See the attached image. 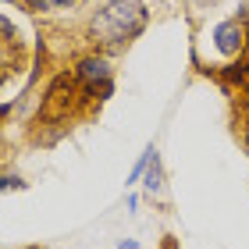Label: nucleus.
<instances>
[{
  "label": "nucleus",
  "mask_w": 249,
  "mask_h": 249,
  "mask_svg": "<svg viewBox=\"0 0 249 249\" xmlns=\"http://www.w3.org/2000/svg\"><path fill=\"white\" fill-rule=\"evenodd\" d=\"M142 29H146V7L139 0H110V4L104 11H96V18L89 21L93 39L107 43V47L135 39Z\"/></svg>",
  "instance_id": "nucleus-1"
},
{
  "label": "nucleus",
  "mask_w": 249,
  "mask_h": 249,
  "mask_svg": "<svg viewBox=\"0 0 249 249\" xmlns=\"http://www.w3.org/2000/svg\"><path fill=\"white\" fill-rule=\"evenodd\" d=\"M78 104V75H57L43 96V107H39V118L43 121H64L68 114L75 110Z\"/></svg>",
  "instance_id": "nucleus-2"
},
{
  "label": "nucleus",
  "mask_w": 249,
  "mask_h": 249,
  "mask_svg": "<svg viewBox=\"0 0 249 249\" xmlns=\"http://www.w3.org/2000/svg\"><path fill=\"white\" fill-rule=\"evenodd\" d=\"M75 75H78V86H86L89 96L100 93V100H104V96H110V89H114V82H110V68H107L104 57H82L78 68H75Z\"/></svg>",
  "instance_id": "nucleus-3"
},
{
  "label": "nucleus",
  "mask_w": 249,
  "mask_h": 249,
  "mask_svg": "<svg viewBox=\"0 0 249 249\" xmlns=\"http://www.w3.org/2000/svg\"><path fill=\"white\" fill-rule=\"evenodd\" d=\"M213 43H217L221 53L235 57V53L246 50V29L239 25V21H221V25L213 29Z\"/></svg>",
  "instance_id": "nucleus-4"
},
{
  "label": "nucleus",
  "mask_w": 249,
  "mask_h": 249,
  "mask_svg": "<svg viewBox=\"0 0 249 249\" xmlns=\"http://www.w3.org/2000/svg\"><path fill=\"white\" fill-rule=\"evenodd\" d=\"M146 189H150V192L164 189V171H160V157H157V150L150 157V164H146Z\"/></svg>",
  "instance_id": "nucleus-5"
},
{
  "label": "nucleus",
  "mask_w": 249,
  "mask_h": 249,
  "mask_svg": "<svg viewBox=\"0 0 249 249\" xmlns=\"http://www.w3.org/2000/svg\"><path fill=\"white\" fill-rule=\"evenodd\" d=\"M150 157H153V146H150V150H146V153L139 157V160H135V167H132V175H128V182H135V178H139V175L146 171V164H150Z\"/></svg>",
  "instance_id": "nucleus-6"
},
{
  "label": "nucleus",
  "mask_w": 249,
  "mask_h": 249,
  "mask_svg": "<svg viewBox=\"0 0 249 249\" xmlns=\"http://www.w3.org/2000/svg\"><path fill=\"white\" fill-rule=\"evenodd\" d=\"M11 189H25V182L15 175H0V192H11Z\"/></svg>",
  "instance_id": "nucleus-7"
},
{
  "label": "nucleus",
  "mask_w": 249,
  "mask_h": 249,
  "mask_svg": "<svg viewBox=\"0 0 249 249\" xmlns=\"http://www.w3.org/2000/svg\"><path fill=\"white\" fill-rule=\"evenodd\" d=\"M64 4H75V0H32L36 11H50V7H64Z\"/></svg>",
  "instance_id": "nucleus-8"
},
{
  "label": "nucleus",
  "mask_w": 249,
  "mask_h": 249,
  "mask_svg": "<svg viewBox=\"0 0 249 249\" xmlns=\"http://www.w3.org/2000/svg\"><path fill=\"white\" fill-rule=\"evenodd\" d=\"M118 249H135V242H132V239H121V242H118Z\"/></svg>",
  "instance_id": "nucleus-9"
},
{
  "label": "nucleus",
  "mask_w": 249,
  "mask_h": 249,
  "mask_svg": "<svg viewBox=\"0 0 249 249\" xmlns=\"http://www.w3.org/2000/svg\"><path fill=\"white\" fill-rule=\"evenodd\" d=\"M4 78H7V64H0V82H4Z\"/></svg>",
  "instance_id": "nucleus-10"
}]
</instances>
